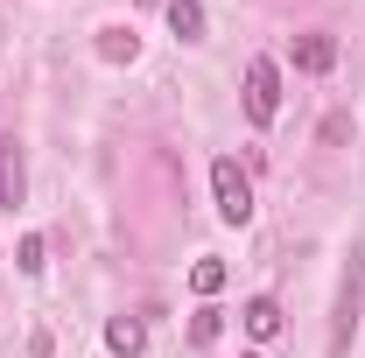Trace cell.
<instances>
[{
    "label": "cell",
    "instance_id": "1",
    "mask_svg": "<svg viewBox=\"0 0 365 358\" xmlns=\"http://www.w3.org/2000/svg\"><path fill=\"white\" fill-rule=\"evenodd\" d=\"M211 197H218V218H225V225H246V218H253V183H246V169H239L232 155L211 162Z\"/></svg>",
    "mask_w": 365,
    "mask_h": 358
},
{
    "label": "cell",
    "instance_id": "2",
    "mask_svg": "<svg viewBox=\"0 0 365 358\" xmlns=\"http://www.w3.org/2000/svg\"><path fill=\"white\" fill-rule=\"evenodd\" d=\"M274 113H281V63L274 56H253L246 63V120L253 127H274Z\"/></svg>",
    "mask_w": 365,
    "mask_h": 358
},
{
    "label": "cell",
    "instance_id": "3",
    "mask_svg": "<svg viewBox=\"0 0 365 358\" xmlns=\"http://www.w3.org/2000/svg\"><path fill=\"white\" fill-rule=\"evenodd\" d=\"M359 288H365V260H344V288H337V323H330V358L351 352V330H359Z\"/></svg>",
    "mask_w": 365,
    "mask_h": 358
},
{
    "label": "cell",
    "instance_id": "4",
    "mask_svg": "<svg viewBox=\"0 0 365 358\" xmlns=\"http://www.w3.org/2000/svg\"><path fill=\"white\" fill-rule=\"evenodd\" d=\"M288 56H295V71H309V78H323V71H337V36H323V29H309V36H295V43H288Z\"/></svg>",
    "mask_w": 365,
    "mask_h": 358
},
{
    "label": "cell",
    "instance_id": "5",
    "mask_svg": "<svg viewBox=\"0 0 365 358\" xmlns=\"http://www.w3.org/2000/svg\"><path fill=\"white\" fill-rule=\"evenodd\" d=\"M21 190H29V176H21V140L0 134V204L14 211V204H21Z\"/></svg>",
    "mask_w": 365,
    "mask_h": 358
},
{
    "label": "cell",
    "instance_id": "6",
    "mask_svg": "<svg viewBox=\"0 0 365 358\" xmlns=\"http://www.w3.org/2000/svg\"><path fill=\"white\" fill-rule=\"evenodd\" d=\"M106 352L140 358V352H148V323H140V316H113V323H106Z\"/></svg>",
    "mask_w": 365,
    "mask_h": 358
},
{
    "label": "cell",
    "instance_id": "7",
    "mask_svg": "<svg viewBox=\"0 0 365 358\" xmlns=\"http://www.w3.org/2000/svg\"><path fill=\"white\" fill-rule=\"evenodd\" d=\"M239 316H246V337H260V344H267V337H281V302H274V295H253Z\"/></svg>",
    "mask_w": 365,
    "mask_h": 358
},
{
    "label": "cell",
    "instance_id": "8",
    "mask_svg": "<svg viewBox=\"0 0 365 358\" xmlns=\"http://www.w3.org/2000/svg\"><path fill=\"white\" fill-rule=\"evenodd\" d=\"M169 29L182 43H204V0H169Z\"/></svg>",
    "mask_w": 365,
    "mask_h": 358
},
{
    "label": "cell",
    "instance_id": "9",
    "mask_svg": "<svg viewBox=\"0 0 365 358\" xmlns=\"http://www.w3.org/2000/svg\"><path fill=\"white\" fill-rule=\"evenodd\" d=\"M98 56H106V63H134L140 36H134V29H98Z\"/></svg>",
    "mask_w": 365,
    "mask_h": 358
},
{
    "label": "cell",
    "instance_id": "10",
    "mask_svg": "<svg viewBox=\"0 0 365 358\" xmlns=\"http://www.w3.org/2000/svg\"><path fill=\"white\" fill-rule=\"evenodd\" d=\"M14 267H21V274H43V267H49V246H43V232H29V239L14 246Z\"/></svg>",
    "mask_w": 365,
    "mask_h": 358
},
{
    "label": "cell",
    "instance_id": "11",
    "mask_svg": "<svg viewBox=\"0 0 365 358\" xmlns=\"http://www.w3.org/2000/svg\"><path fill=\"white\" fill-rule=\"evenodd\" d=\"M190 288H197V295H218V288H225V260H197V267H190Z\"/></svg>",
    "mask_w": 365,
    "mask_h": 358
},
{
    "label": "cell",
    "instance_id": "12",
    "mask_svg": "<svg viewBox=\"0 0 365 358\" xmlns=\"http://www.w3.org/2000/svg\"><path fill=\"white\" fill-rule=\"evenodd\" d=\"M218 330H225V316H218V310H197V323H190V344H211Z\"/></svg>",
    "mask_w": 365,
    "mask_h": 358
},
{
    "label": "cell",
    "instance_id": "13",
    "mask_svg": "<svg viewBox=\"0 0 365 358\" xmlns=\"http://www.w3.org/2000/svg\"><path fill=\"white\" fill-rule=\"evenodd\" d=\"M246 358H253V352H246Z\"/></svg>",
    "mask_w": 365,
    "mask_h": 358
}]
</instances>
